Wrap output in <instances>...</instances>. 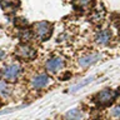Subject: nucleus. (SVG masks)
<instances>
[{
    "mask_svg": "<svg viewBox=\"0 0 120 120\" xmlns=\"http://www.w3.org/2000/svg\"><path fill=\"white\" fill-rule=\"evenodd\" d=\"M110 39H111V33H110V30H108V29L100 30V31L96 34V38H95L96 43L100 44V45H106L109 41H110Z\"/></svg>",
    "mask_w": 120,
    "mask_h": 120,
    "instance_id": "7",
    "label": "nucleus"
},
{
    "mask_svg": "<svg viewBox=\"0 0 120 120\" xmlns=\"http://www.w3.org/2000/svg\"><path fill=\"white\" fill-rule=\"evenodd\" d=\"M20 73H21V66L19 65V64H16V63H13V64L8 65L5 69H4L3 75H4V78H5L6 80L14 81V80H16V79L19 78Z\"/></svg>",
    "mask_w": 120,
    "mask_h": 120,
    "instance_id": "3",
    "label": "nucleus"
},
{
    "mask_svg": "<svg viewBox=\"0 0 120 120\" xmlns=\"http://www.w3.org/2000/svg\"><path fill=\"white\" fill-rule=\"evenodd\" d=\"M111 115H112V116H115V118H120V105H119V106H116V108L112 109Z\"/></svg>",
    "mask_w": 120,
    "mask_h": 120,
    "instance_id": "13",
    "label": "nucleus"
},
{
    "mask_svg": "<svg viewBox=\"0 0 120 120\" xmlns=\"http://www.w3.org/2000/svg\"><path fill=\"white\" fill-rule=\"evenodd\" d=\"M16 55L19 56L20 59L22 60H31L35 58V55H36V51H35V49H34L33 46H30V45L28 44H22L20 45V46H18L16 49Z\"/></svg>",
    "mask_w": 120,
    "mask_h": 120,
    "instance_id": "4",
    "label": "nucleus"
},
{
    "mask_svg": "<svg viewBox=\"0 0 120 120\" xmlns=\"http://www.w3.org/2000/svg\"><path fill=\"white\" fill-rule=\"evenodd\" d=\"M116 98V93L114 90H110V89H105L103 91L98 93V95L95 98L96 103L100 104V105H109L110 103L115 100Z\"/></svg>",
    "mask_w": 120,
    "mask_h": 120,
    "instance_id": "2",
    "label": "nucleus"
},
{
    "mask_svg": "<svg viewBox=\"0 0 120 120\" xmlns=\"http://www.w3.org/2000/svg\"><path fill=\"white\" fill-rule=\"evenodd\" d=\"M65 65V63H64V60L61 58H52V59H49L46 64H45V69H46L49 73L51 74H55L60 71L64 68Z\"/></svg>",
    "mask_w": 120,
    "mask_h": 120,
    "instance_id": "5",
    "label": "nucleus"
},
{
    "mask_svg": "<svg viewBox=\"0 0 120 120\" xmlns=\"http://www.w3.org/2000/svg\"><path fill=\"white\" fill-rule=\"evenodd\" d=\"M100 55L99 54H89V55H85L82 56V58L79 59V65L82 66V68H86L89 65H91V64L96 63L98 60H99Z\"/></svg>",
    "mask_w": 120,
    "mask_h": 120,
    "instance_id": "8",
    "label": "nucleus"
},
{
    "mask_svg": "<svg viewBox=\"0 0 120 120\" xmlns=\"http://www.w3.org/2000/svg\"><path fill=\"white\" fill-rule=\"evenodd\" d=\"M95 0H74V8L78 10H88L94 5Z\"/></svg>",
    "mask_w": 120,
    "mask_h": 120,
    "instance_id": "9",
    "label": "nucleus"
},
{
    "mask_svg": "<svg viewBox=\"0 0 120 120\" xmlns=\"http://www.w3.org/2000/svg\"><path fill=\"white\" fill-rule=\"evenodd\" d=\"M10 86L8 85L6 81L0 80V95L1 96H9L10 95Z\"/></svg>",
    "mask_w": 120,
    "mask_h": 120,
    "instance_id": "11",
    "label": "nucleus"
},
{
    "mask_svg": "<svg viewBox=\"0 0 120 120\" xmlns=\"http://www.w3.org/2000/svg\"><path fill=\"white\" fill-rule=\"evenodd\" d=\"M51 29L52 26L50 22L48 21H40V22H36L33 28V31L35 34V36L38 38L39 40L44 41V40H48L51 35Z\"/></svg>",
    "mask_w": 120,
    "mask_h": 120,
    "instance_id": "1",
    "label": "nucleus"
},
{
    "mask_svg": "<svg viewBox=\"0 0 120 120\" xmlns=\"http://www.w3.org/2000/svg\"><path fill=\"white\" fill-rule=\"evenodd\" d=\"M93 80V78H89V79H85V81H82V82H80V84H78V85H75L74 88H73V91H76V90L79 89V88H82L84 85H86L88 82H90Z\"/></svg>",
    "mask_w": 120,
    "mask_h": 120,
    "instance_id": "12",
    "label": "nucleus"
},
{
    "mask_svg": "<svg viewBox=\"0 0 120 120\" xmlns=\"http://www.w3.org/2000/svg\"><path fill=\"white\" fill-rule=\"evenodd\" d=\"M49 82H50V78L46 74H38L31 79V86L36 90L44 89L45 86H48Z\"/></svg>",
    "mask_w": 120,
    "mask_h": 120,
    "instance_id": "6",
    "label": "nucleus"
},
{
    "mask_svg": "<svg viewBox=\"0 0 120 120\" xmlns=\"http://www.w3.org/2000/svg\"><path fill=\"white\" fill-rule=\"evenodd\" d=\"M84 114L80 109H71L65 114V120H82Z\"/></svg>",
    "mask_w": 120,
    "mask_h": 120,
    "instance_id": "10",
    "label": "nucleus"
}]
</instances>
